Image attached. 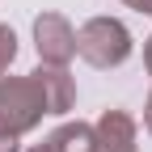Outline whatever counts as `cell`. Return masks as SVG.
Returning a JSON list of instances; mask_svg holds the SVG:
<instances>
[{"mask_svg":"<svg viewBox=\"0 0 152 152\" xmlns=\"http://www.w3.org/2000/svg\"><path fill=\"white\" fill-rule=\"evenodd\" d=\"M127 9H135V13H144V17H152V0H123Z\"/></svg>","mask_w":152,"mask_h":152,"instance_id":"9c48e42d","label":"cell"},{"mask_svg":"<svg viewBox=\"0 0 152 152\" xmlns=\"http://www.w3.org/2000/svg\"><path fill=\"white\" fill-rule=\"evenodd\" d=\"M17 140H21V135H9V131H0V152H17V148H21Z\"/></svg>","mask_w":152,"mask_h":152,"instance_id":"ba28073f","label":"cell"},{"mask_svg":"<svg viewBox=\"0 0 152 152\" xmlns=\"http://www.w3.org/2000/svg\"><path fill=\"white\" fill-rule=\"evenodd\" d=\"M17 59V34L9 26H0V76L9 72V64Z\"/></svg>","mask_w":152,"mask_h":152,"instance_id":"52a82bcc","label":"cell"},{"mask_svg":"<svg viewBox=\"0 0 152 152\" xmlns=\"http://www.w3.org/2000/svg\"><path fill=\"white\" fill-rule=\"evenodd\" d=\"M144 127L152 131V93H148V106H144Z\"/></svg>","mask_w":152,"mask_h":152,"instance_id":"8fae6325","label":"cell"},{"mask_svg":"<svg viewBox=\"0 0 152 152\" xmlns=\"http://www.w3.org/2000/svg\"><path fill=\"white\" fill-rule=\"evenodd\" d=\"M93 140L97 152H140V127L127 110H106L93 123Z\"/></svg>","mask_w":152,"mask_h":152,"instance_id":"277c9868","label":"cell"},{"mask_svg":"<svg viewBox=\"0 0 152 152\" xmlns=\"http://www.w3.org/2000/svg\"><path fill=\"white\" fill-rule=\"evenodd\" d=\"M34 51L51 68H68L76 59V30L64 13H38L34 17Z\"/></svg>","mask_w":152,"mask_h":152,"instance_id":"3957f363","label":"cell"},{"mask_svg":"<svg viewBox=\"0 0 152 152\" xmlns=\"http://www.w3.org/2000/svg\"><path fill=\"white\" fill-rule=\"evenodd\" d=\"M131 30L118 21V17H93L76 30V55L89 64V68H118L131 59Z\"/></svg>","mask_w":152,"mask_h":152,"instance_id":"7a4b0ae2","label":"cell"},{"mask_svg":"<svg viewBox=\"0 0 152 152\" xmlns=\"http://www.w3.org/2000/svg\"><path fill=\"white\" fill-rule=\"evenodd\" d=\"M144 68H148V76H152V38L144 42Z\"/></svg>","mask_w":152,"mask_h":152,"instance_id":"30bf717a","label":"cell"},{"mask_svg":"<svg viewBox=\"0 0 152 152\" xmlns=\"http://www.w3.org/2000/svg\"><path fill=\"white\" fill-rule=\"evenodd\" d=\"M34 76H38V85H42V93H47V110L51 114H68L76 106V80L68 76V68L42 64V68H34Z\"/></svg>","mask_w":152,"mask_h":152,"instance_id":"5b68a950","label":"cell"},{"mask_svg":"<svg viewBox=\"0 0 152 152\" xmlns=\"http://www.w3.org/2000/svg\"><path fill=\"white\" fill-rule=\"evenodd\" d=\"M30 152H97V140H93V127L89 123H64V127H55L51 135L38 144V148H30Z\"/></svg>","mask_w":152,"mask_h":152,"instance_id":"8992f818","label":"cell"},{"mask_svg":"<svg viewBox=\"0 0 152 152\" xmlns=\"http://www.w3.org/2000/svg\"><path fill=\"white\" fill-rule=\"evenodd\" d=\"M47 110V93L38 85V76H0V131L9 135H26L42 123Z\"/></svg>","mask_w":152,"mask_h":152,"instance_id":"6da1fadb","label":"cell"}]
</instances>
